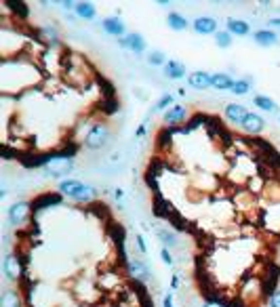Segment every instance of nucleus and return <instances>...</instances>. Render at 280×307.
I'll use <instances>...</instances> for the list:
<instances>
[{"label":"nucleus","instance_id":"nucleus-5","mask_svg":"<svg viewBox=\"0 0 280 307\" xmlns=\"http://www.w3.org/2000/svg\"><path fill=\"white\" fill-rule=\"evenodd\" d=\"M30 213H32L30 202L17 200L15 204H11V206H9V213H6V217H9L11 225H23V223L30 219Z\"/></svg>","mask_w":280,"mask_h":307},{"label":"nucleus","instance_id":"nucleus-6","mask_svg":"<svg viewBox=\"0 0 280 307\" xmlns=\"http://www.w3.org/2000/svg\"><path fill=\"white\" fill-rule=\"evenodd\" d=\"M240 129H243L246 135H262L263 133V129H265V120L259 116L257 112H249V116L245 118V122L240 124Z\"/></svg>","mask_w":280,"mask_h":307},{"label":"nucleus","instance_id":"nucleus-7","mask_svg":"<svg viewBox=\"0 0 280 307\" xmlns=\"http://www.w3.org/2000/svg\"><path fill=\"white\" fill-rule=\"evenodd\" d=\"M224 116H226V120L230 124H234V126H240L245 122V118L249 116V112H246V107L245 105H240V103H226V107H224Z\"/></svg>","mask_w":280,"mask_h":307},{"label":"nucleus","instance_id":"nucleus-36","mask_svg":"<svg viewBox=\"0 0 280 307\" xmlns=\"http://www.w3.org/2000/svg\"><path fill=\"white\" fill-rule=\"evenodd\" d=\"M270 28H276V30H280V17H276V19H270Z\"/></svg>","mask_w":280,"mask_h":307},{"label":"nucleus","instance_id":"nucleus-9","mask_svg":"<svg viewBox=\"0 0 280 307\" xmlns=\"http://www.w3.org/2000/svg\"><path fill=\"white\" fill-rule=\"evenodd\" d=\"M126 273L135 280V282H148L150 280V267L139 259H131L126 263Z\"/></svg>","mask_w":280,"mask_h":307},{"label":"nucleus","instance_id":"nucleus-29","mask_svg":"<svg viewBox=\"0 0 280 307\" xmlns=\"http://www.w3.org/2000/svg\"><path fill=\"white\" fill-rule=\"evenodd\" d=\"M49 202H59V198L57 196H51V194H44V196H40L38 200L34 202V206L36 208H44V204H49Z\"/></svg>","mask_w":280,"mask_h":307},{"label":"nucleus","instance_id":"nucleus-15","mask_svg":"<svg viewBox=\"0 0 280 307\" xmlns=\"http://www.w3.org/2000/svg\"><path fill=\"white\" fill-rule=\"evenodd\" d=\"M0 307H25L23 299H21V290L6 289L2 295H0Z\"/></svg>","mask_w":280,"mask_h":307},{"label":"nucleus","instance_id":"nucleus-20","mask_svg":"<svg viewBox=\"0 0 280 307\" xmlns=\"http://www.w3.org/2000/svg\"><path fill=\"white\" fill-rule=\"evenodd\" d=\"M253 105H257L259 110L270 112V114H276V112H278L276 101L272 99V97H268V95H255V99H253Z\"/></svg>","mask_w":280,"mask_h":307},{"label":"nucleus","instance_id":"nucleus-8","mask_svg":"<svg viewBox=\"0 0 280 307\" xmlns=\"http://www.w3.org/2000/svg\"><path fill=\"white\" fill-rule=\"evenodd\" d=\"M192 28L196 34H202V36H207V34H217V19L211 17V15H200V17H196L194 21H192Z\"/></svg>","mask_w":280,"mask_h":307},{"label":"nucleus","instance_id":"nucleus-27","mask_svg":"<svg viewBox=\"0 0 280 307\" xmlns=\"http://www.w3.org/2000/svg\"><path fill=\"white\" fill-rule=\"evenodd\" d=\"M148 61L152 63V66H162V68H164V63H167V57H164V53H160V51H150Z\"/></svg>","mask_w":280,"mask_h":307},{"label":"nucleus","instance_id":"nucleus-31","mask_svg":"<svg viewBox=\"0 0 280 307\" xmlns=\"http://www.w3.org/2000/svg\"><path fill=\"white\" fill-rule=\"evenodd\" d=\"M268 303H270V307H280V289H276L274 292H272Z\"/></svg>","mask_w":280,"mask_h":307},{"label":"nucleus","instance_id":"nucleus-1","mask_svg":"<svg viewBox=\"0 0 280 307\" xmlns=\"http://www.w3.org/2000/svg\"><path fill=\"white\" fill-rule=\"evenodd\" d=\"M57 189H59L61 196H66L74 202H80V204L91 202L93 198L97 196V189H95L93 185H87V183L78 181V179H61L59 185H57Z\"/></svg>","mask_w":280,"mask_h":307},{"label":"nucleus","instance_id":"nucleus-18","mask_svg":"<svg viewBox=\"0 0 280 307\" xmlns=\"http://www.w3.org/2000/svg\"><path fill=\"white\" fill-rule=\"evenodd\" d=\"M232 86H234L232 76H228L224 72L211 74V88H217V91H232Z\"/></svg>","mask_w":280,"mask_h":307},{"label":"nucleus","instance_id":"nucleus-12","mask_svg":"<svg viewBox=\"0 0 280 307\" xmlns=\"http://www.w3.org/2000/svg\"><path fill=\"white\" fill-rule=\"evenodd\" d=\"M101 28H104L110 36H116V38H124L126 36L124 21L120 17H105L104 21H101Z\"/></svg>","mask_w":280,"mask_h":307},{"label":"nucleus","instance_id":"nucleus-13","mask_svg":"<svg viewBox=\"0 0 280 307\" xmlns=\"http://www.w3.org/2000/svg\"><path fill=\"white\" fill-rule=\"evenodd\" d=\"M253 40H255L259 47H276V44L280 42L278 40V34H276L274 30H270V28L253 32Z\"/></svg>","mask_w":280,"mask_h":307},{"label":"nucleus","instance_id":"nucleus-17","mask_svg":"<svg viewBox=\"0 0 280 307\" xmlns=\"http://www.w3.org/2000/svg\"><path fill=\"white\" fill-rule=\"evenodd\" d=\"M188 85L192 88H196V91L211 88V74H209V72H192L188 76Z\"/></svg>","mask_w":280,"mask_h":307},{"label":"nucleus","instance_id":"nucleus-11","mask_svg":"<svg viewBox=\"0 0 280 307\" xmlns=\"http://www.w3.org/2000/svg\"><path fill=\"white\" fill-rule=\"evenodd\" d=\"M188 107L186 105H181V103H175L171 110L164 112V124L167 126H177V124H181V122H186V118H188Z\"/></svg>","mask_w":280,"mask_h":307},{"label":"nucleus","instance_id":"nucleus-25","mask_svg":"<svg viewBox=\"0 0 280 307\" xmlns=\"http://www.w3.org/2000/svg\"><path fill=\"white\" fill-rule=\"evenodd\" d=\"M215 44H217L219 49H228L232 44V34L228 30H219L217 34H215Z\"/></svg>","mask_w":280,"mask_h":307},{"label":"nucleus","instance_id":"nucleus-2","mask_svg":"<svg viewBox=\"0 0 280 307\" xmlns=\"http://www.w3.org/2000/svg\"><path fill=\"white\" fill-rule=\"evenodd\" d=\"M38 164H42L49 175L66 177L74 169V156H70V154H51V156H44Z\"/></svg>","mask_w":280,"mask_h":307},{"label":"nucleus","instance_id":"nucleus-34","mask_svg":"<svg viewBox=\"0 0 280 307\" xmlns=\"http://www.w3.org/2000/svg\"><path fill=\"white\" fill-rule=\"evenodd\" d=\"M162 307H175V305H173V295H171V292H169V295H164V299H162Z\"/></svg>","mask_w":280,"mask_h":307},{"label":"nucleus","instance_id":"nucleus-33","mask_svg":"<svg viewBox=\"0 0 280 307\" xmlns=\"http://www.w3.org/2000/svg\"><path fill=\"white\" fill-rule=\"evenodd\" d=\"M59 4H61V9H66V11H76V4L78 2H74V0H63Z\"/></svg>","mask_w":280,"mask_h":307},{"label":"nucleus","instance_id":"nucleus-32","mask_svg":"<svg viewBox=\"0 0 280 307\" xmlns=\"http://www.w3.org/2000/svg\"><path fill=\"white\" fill-rule=\"evenodd\" d=\"M135 244H137V248H139V253H141V255H148V246H145L143 236H135Z\"/></svg>","mask_w":280,"mask_h":307},{"label":"nucleus","instance_id":"nucleus-4","mask_svg":"<svg viewBox=\"0 0 280 307\" xmlns=\"http://www.w3.org/2000/svg\"><path fill=\"white\" fill-rule=\"evenodd\" d=\"M2 272H4V278L9 280V282H19V280L23 278V263H21V259H19L15 253L6 255L4 261H2Z\"/></svg>","mask_w":280,"mask_h":307},{"label":"nucleus","instance_id":"nucleus-37","mask_svg":"<svg viewBox=\"0 0 280 307\" xmlns=\"http://www.w3.org/2000/svg\"><path fill=\"white\" fill-rule=\"evenodd\" d=\"M122 196H124V191L120 189V188H118V189H114V198H116V200H122Z\"/></svg>","mask_w":280,"mask_h":307},{"label":"nucleus","instance_id":"nucleus-38","mask_svg":"<svg viewBox=\"0 0 280 307\" xmlns=\"http://www.w3.org/2000/svg\"><path fill=\"white\" fill-rule=\"evenodd\" d=\"M143 135H145V122H143V124L137 129V137H143Z\"/></svg>","mask_w":280,"mask_h":307},{"label":"nucleus","instance_id":"nucleus-14","mask_svg":"<svg viewBox=\"0 0 280 307\" xmlns=\"http://www.w3.org/2000/svg\"><path fill=\"white\" fill-rule=\"evenodd\" d=\"M226 30L230 32L232 36H249L251 34L249 21H245V19H236V17L228 19V21H226Z\"/></svg>","mask_w":280,"mask_h":307},{"label":"nucleus","instance_id":"nucleus-30","mask_svg":"<svg viewBox=\"0 0 280 307\" xmlns=\"http://www.w3.org/2000/svg\"><path fill=\"white\" fill-rule=\"evenodd\" d=\"M160 257H162V263L164 265H173L175 263V259H173V255H171V251H169V248L167 246H162V251H160Z\"/></svg>","mask_w":280,"mask_h":307},{"label":"nucleus","instance_id":"nucleus-28","mask_svg":"<svg viewBox=\"0 0 280 307\" xmlns=\"http://www.w3.org/2000/svg\"><path fill=\"white\" fill-rule=\"evenodd\" d=\"M13 9V13H15L17 17H21V19H25L28 17V6H25L23 2H6Z\"/></svg>","mask_w":280,"mask_h":307},{"label":"nucleus","instance_id":"nucleus-19","mask_svg":"<svg viewBox=\"0 0 280 307\" xmlns=\"http://www.w3.org/2000/svg\"><path fill=\"white\" fill-rule=\"evenodd\" d=\"M167 25L171 30H175V32H183V30H188L190 28V21L186 17L181 15V13H169L167 15Z\"/></svg>","mask_w":280,"mask_h":307},{"label":"nucleus","instance_id":"nucleus-21","mask_svg":"<svg viewBox=\"0 0 280 307\" xmlns=\"http://www.w3.org/2000/svg\"><path fill=\"white\" fill-rule=\"evenodd\" d=\"M74 13L80 19H85V21H91V19H95V15H97V9H95L93 2H78Z\"/></svg>","mask_w":280,"mask_h":307},{"label":"nucleus","instance_id":"nucleus-16","mask_svg":"<svg viewBox=\"0 0 280 307\" xmlns=\"http://www.w3.org/2000/svg\"><path fill=\"white\" fill-rule=\"evenodd\" d=\"M186 66H183L181 61H177V59H169L167 63H164V76L171 80H181V78H186Z\"/></svg>","mask_w":280,"mask_h":307},{"label":"nucleus","instance_id":"nucleus-22","mask_svg":"<svg viewBox=\"0 0 280 307\" xmlns=\"http://www.w3.org/2000/svg\"><path fill=\"white\" fill-rule=\"evenodd\" d=\"M251 86H253L251 78H238V80H234L232 93H234V95H238V97H243V95H246V93L251 91Z\"/></svg>","mask_w":280,"mask_h":307},{"label":"nucleus","instance_id":"nucleus-10","mask_svg":"<svg viewBox=\"0 0 280 307\" xmlns=\"http://www.w3.org/2000/svg\"><path fill=\"white\" fill-rule=\"evenodd\" d=\"M118 44H120V47H124V49H129V51H133L135 55H139V53H143V51H145V38L139 34V32H131V34H126L124 38H118Z\"/></svg>","mask_w":280,"mask_h":307},{"label":"nucleus","instance_id":"nucleus-24","mask_svg":"<svg viewBox=\"0 0 280 307\" xmlns=\"http://www.w3.org/2000/svg\"><path fill=\"white\" fill-rule=\"evenodd\" d=\"M158 238L162 240V244L167 248H173V246L179 244V242H177V236L173 232H169V229H158Z\"/></svg>","mask_w":280,"mask_h":307},{"label":"nucleus","instance_id":"nucleus-26","mask_svg":"<svg viewBox=\"0 0 280 307\" xmlns=\"http://www.w3.org/2000/svg\"><path fill=\"white\" fill-rule=\"evenodd\" d=\"M40 36H42L49 44H55V42H57V38H59L57 30H55V28H51V25H44V28L40 30Z\"/></svg>","mask_w":280,"mask_h":307},{"label":"nucleus","instance_id":"nucleus-35","mask_svg":"<svg viewBox=\"0 0 280 307\" xmlns=\"http://www.w3.org/2000/svg\"><path fill=\"white\" fill-rule=\"evenodd\" d=\"M202 307H228V305L215 299V301H207V303H202Z\"/></svg>","mask_w":280,"mask_h":307},{"label":"nucleus","instance_id":"nucleus-23","mask_svg":"<svg viewBox=\"0 0 280 307\" xmlns=\"http://www.w3.org/2000/svg\"><path fill=\"white\" fill-rule=\"evenodd\" d=\"M175 105V97L171 93H164L160 99L156 101V105H154V110L152 112H167V110H171V107Z\"/></svg>","mask_w":280,"mask_h":307},{"label":"nucleus","instance_id":"nucleus-3","mask_svg":"<svg viewBox=\"0 0 280 307\" xmlns=\"http://www.w3.org/2000/svg\"><path fill=\"white\" fill-rule=\"evenodd\" d=\"M107 141H110V126L105 122H95L85 135V148L93 152L105 148Z\"/></svg>","mask_w":280,"mask_h":307}]
</instances>
